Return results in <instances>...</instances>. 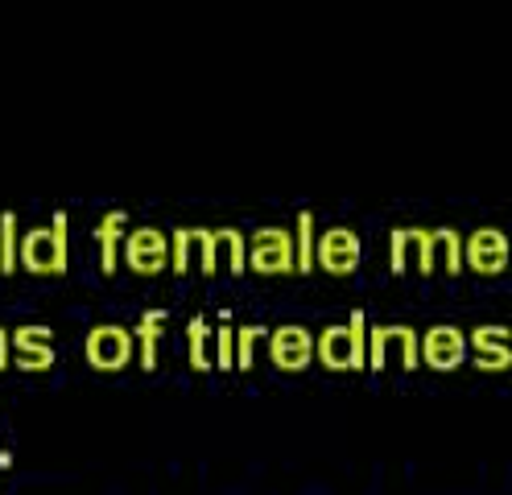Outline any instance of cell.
I'll return each mask as SVG.
<instances>
[{
    "label": "cell",
    "instance_id": "cell-1",
    "mask_svg": "<svg viewBox=\"0 0 512 495\" xmlns=\"http://www.w3.org/2000/svg\"><path fill=\"white\" fill-rule=\"evenodd\" d=\"M368 318L364 310H351L347 322H335V326H323L318 335V363L331 372H356V368H368Z\"/></svg>",
    "mask_w": 512,
    "mask_h": 495
},
{
    "label": "cell",
    "instance_id": "cell-2",
    "mask_svg": "<svg viewBox=\"0 0 512 495\" xmlns=\"http://www.w3.org/2000/svg\"><path fill=\"white\" fill-rule=\"evenodd\" d=\"M67 211H54L50 227H34L21 236V269L29 273H67Z\"/></svg>",
    "mask_w": 512,
    "mask_h": 495
},
{
    "label": "cell",
    "instance_id": "cell-3",
    "mask_svg": "<svg viewBox=\"0 0 512 495\" xmlns=\"http://www.w3.org/2000/svg\"><path fill=\"white\" fill-rule=\"evenodd\" d=\"M389 363H401V368H418L422 363V335L405 322H389V326H372L368 330V368L384 372Z\"/></svg>",
    "mask_w": 512,
    "mask_h": 495
},
{
    "label": "cell",
    "instance_id": "cell-4",
    "mask_svg": "<svg viewBox=\"0 0 512 495\" xmlns=\"http://www.w3.org/2000/svg\"><path fill=\"white\" fill-rule=\"evenodd\" d=\"M83 355H87L91 368L120 372V368H128V363H133V355H137V335H133V330H124V326H116V322H100V326L87 330Z\"/></svg>",
    "mask_w": 512,
    "mask_h": 495
},
{
    "label": "cell",
    "instance_id": "cell-5",
    "mask_svg": "<svg viewBox=\"0 0 512 495\" xmlns=\"http://www.w3.org/2000/svg\"><path fill=\"white\" fill-rule=\"evenodd\" d=\"M248 264L256 273H298V244H294V231L285 227H261L252 231V244H248Z\"/></svg>",
    "mask_w": 512,
    "mask_h": 495
},
{
    "label": "cell",
    "instance_id": "cell-6",
    "mask_svg": "<svg viewBox=\"0 0 512 495\" xmlns=\"http://www.w3.org/2000/svg\"><path fill=\"white\" fill-rule=\"evenodd\" d=\"M174 256H170V269L178 277H186L190 269H203L207 277H215V264H219V248H215V231L211 227H178L174 236Z\"/></svg>",
    "mask_w": 512,
    "mask_h": 495
},
{
    "label": "cell",
    "instance_id": "cell-7",
    "mask_svg": "<svg viewBox=\"0 0 512 495\" xmlns=\"http://www.w3.org/2000/svg\"><path fill=\"white\" fill-rule=\"evenodd\" d=\"M170 256H174V244H170L166 231H157V227L128 231V240H124V264H128V269L153 277V273L170 269Z\"/></svg>",
    "mask_w": 512,
    "mask_h": 495
},
{
    "label": "cell",
    "instance_id": "cell-8",
    "mask_svg": "<svg viewBox=\"0 0 512 495\" xmlns=\"http://www.w3.org/2000/svg\"><path fill=\"white\" fill-rule=\"evenodd\" d=\"M467 351H471V339L451 322H438V326L422 330V363H430V368H438V372L459 368V363L467 359Z\"/></svg>",
    "mask_w": 512,
    "mask_h": 495
},
{
    "label": "cell",
    "instance_id": "cell-9",
    "mask_svg": "<svg viewBox=\"0 0 512 495\" xmlns=\"http://www.w3.org/2000/svg\"><path fill=\"white\" fill-rule=\"evenodd\" d=\"M314 355H318V339L310 335L306 326H298V322L277 326L269 335V359L277 363L281 372H302Z\"/></svg>",
    "mask_w": 512,
    "mask_h": 495
},
{
    "label": "cell",
    "instance_id": "cell-10",
    "mask_svg": "<svg viewBox=\"0 0 512 495\" xmlns=\"http://www.w3.org/2000/svg\"><path fill=\"white\" fill-rule=\"evenodd\" d=\"M360 236L351 227H331L318 236V269H327L335 277H347V273H356V264H360Z\"/></svg>",
    "mask_w": 512,
    "mask_h": 495
},
{
    "label": "cell",
    "instance_id": "cell-11",
    "mask_svg": "<svg viewBox=\"0 0 512 495\" xmlns=\"http://www.w3.org/2000/svg\"><path fill=\"white\" fill-rule=\"evenodd\" d=\"M512 260V240L500 227H475L467 236V264L475 273H504Z\"/></svg>",
    "mask_w": 512,
    "mask_h": 495
},
{
    "label": "cell",
    "instance_id": "cell-12",
    "mask_svg": "<svg viewBox=\"0 0 512 495\" xmlns=\"http://www.w3.org/2000/svg\"><path fill=\"white\" fill-rule=\"evenodd\" d=\"M438 264H442L446 273H463V264H467V240H463V231H455V227H434V231H430L418 273L430 277Z\"/></svg>",
    "mask_w": 512,
    "mask_h": 495
},
{
    "label": "cell",
    "instance_id": "cell-13",
    "mask_svg": "<svg viewBox=\"0 0 512 495\" xmlns=\"http://www.w3.org/2000/svg\"><path fill=\"white\" fill-rule=\"evenodd\" d=\"M471 351H475V368H484V372H504L512 368V330L508 326H475L471 330Z\"/></svg>",
    "mask_w": 512,
    "mask_h": 495
},
{
    "label": "cell",
    "instance_id": "cell-14",
    "mask_svg": "<svg viewBox=\"0 0 512 495\" xmlns=\"http://www.w3.org/2000/svg\"><path fill=\"white\" fill-rule=\"evenodd\" d=\"M13 351L21 359L25 372H46L54 368V330L42 326V322H29V326H17L13 330Z\"/></svg>",
    "mask_w": 512,
    "mask_h": 495
},
{
    "label": "cell",
    "instance_id": "cell-15",
    "mask_svg": "<svg viewBox=\"0 0 512 495\" xmlns=\"http://www.w3.org/2000/svg\"><path fill=\"white\" fill-rule=\"evenodd\" d=\"M426 240H430V227H393L389 231V269L401 277L409 269L422 264V252H426Z\"/></svg>",
    "mask_w": 512,
    "mask_h": 495
},
{
    "label": "cell",
    "instance_id": "cell-16",
    "mask_svg": "<svg viewBox=\"0 0 512 495\" xmlns=\"http://www.w3.org/2000/svg\"><path fill=\"white\" fill-rule=\"evenodd\" d=\"M166 310H145L141 314V322H137V330H133V335H137V359H141V368L145 372H153L157 368V343H162V335H166Z\"/></svg>",
    "mask_w": 512,
    "mask_h": 495
},
{
    "label": "cell",
    "instance_id": "cell-17",
    "mask_svg": "<svg viewBox=\"0 0 512 495\" xmlns=\"http://www.w3.org/2000/svg\"><path fill=\"white\" fill-rule=\"evenodd\" d=\"M186 339H190V368H195V372L219 368V363H215V347H211L215 330L207 326V318H203V314L190 318V326H186Z\"/></svg>",
    "mask_w": 512,
    "mask_h": 495
},
{
    "label": "cell",
    "instance_id": "cell-18",
    "mask_svg": "<svg viewBox=\"0 0 512 495\" xmlns=\"http://www.w3.org/2000/svg\"><path fill=\"white\" fill-rule=\"evenodd\" d=\"M124 211H108L95 227V240H100V260H104V273H116V252H120V227H124Z\"/></svg>",
    "mask_w": 512,
    "mask_h": 495
},
{
    "label": "cell",
    "instance_id": "cell-19",
    "mask_svg": "<svg viewBox=\"0 0 512 495\" xmlns=\"http://www.w3.org/2000/svg\"><path fill=\"white\" fill-rule=\"evenodd\" d=\"M269 335H273V330L269 326H261V322H252V326H240L236 330V368H252V363H256V347H261V343H269Z\"/></svg>",
    "mask_w": 512,
    "mask_h": 495
},
{
    "label": "cell",
    "instance_id": "cell-20",
    "mask_svg": "<svg viewBox=\"0 0 512 495\" xmlns=\"http://www.w3.org/2000/svg\"><path fill=\"white\" fill-rule=\"evenodd\" d=\"M294 244H298V273H310L318 264V240H314V211L298 215V231H294Z\"/></svg>",
    "mask_w": 512,
    "mask_h": 495
},
{
    "label": "cell",
    "instance_id": "cell-21",
    "mask_svg": "<svg viewBox=\"0 0 512 495\" xmlns=\"http://www.w3.org/2000/svg\"><path fill=\"white\" fill-rule=\"evenodd\" d=\"M21 260V240H17V215L5 211L0 215V273H17Z\"/></svg>",
    "mask_w": 512,
    "mask_h": 495
},
{
    "label": "cell",
    "instance_id": "cell-22",
    "mask_svg": "<svg viewBox=\"0 0 512 495\" xmlns=\"http://www.w3.org/2000/svg\"><path fill=\"white\" fill-rule=\"evenodd\" d=\"M215 248L228 252V269H232V273H244V264H248V240H244V231H236V227H215Z\"/></svg>",
    "mask_w": 512,
    "mask_h": 495
},
{
    "label": "cell",
    "instance_id": "cell-23",
    "mask_svg": "<svg viewBox=\"0 0 512 495\" xmlns=\"http://www.w3.org/2000/svg\"><path fill=\"white\" fill-rule=\"evenodd\" d=\"M215 363L219 368H236V330L228 322L215 326Z\"/></svg>",
    "mask_w": 512,
    "mask_h": 495
},
{
    "label": "cell",
    "instance_id": "cell-24",
    "mask_svg": "<svg viewBox=\"0 0 512 495\" xmlns=\"http://www.w3.org/2000/svg\"><path fill=\"white\" fill-rule=\"evenodd\" d=\"M9 355H13V330L0 326V368H9Z\"/></svg>",
    "mask_w": 512,
    "mask_h": 495
}]
</instances>
